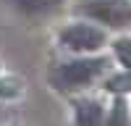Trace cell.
<instances>
[{
	"label": "cell",
	"instance_id": "obj_1",
	"mask_svg": "<svg viewBox=\"0 0 131 126\" xmlns=\"http://www.w3.org/2000/svg\"><path fill=\"white\" fill-rule=\"evenodd\" d=\"M107 71V58H76L58 63L50 71V84L58 92H76L94 84Z\"/></svg>",
	"mask_w": 131,
	"mask_h": 126
},
{
	"label": "cell",
	"instance_id": "obj_2",
	"mask_svg": "<svg viewBox=\"0 0 131 126\" xmlns=\"http://www.w3.org/2000/svg\"><path fill=\"white\" fill-rule=\"evenodd\" d=\"M73 10L107 29H123L131 24V0H79Z\"/></svg>",
	"mask_w": 131,
	"mask_h": 126
},
{
	"label": "cell",
	"instance_id": "obj_3",
	"mask_svg": "<svg viewBox=\"0 0 131 126\" xmlns=\"http://www.w3.org/2000/svg\"><path fill=\"white\" fill-rule=\"evenodd\" d=\"M60 45L71 52H97L100 47H105L107 34L102 26H94V24H86V21H73V24L63 26L60 29Z\"/></svg>",
	"mask_w": 131,
	"mask_h": 126
},
{
	"label": "cell",
	"instance_id": "obj_4",
	"mask_svg": "<svg viewBox=\"0 0 131 126\" xmlns=\"http://www.w3.org/2000/svg\"><path fill=\"white\" fill-rule=\"evenodd\" d=\"M105 105L94 97H84L73 102V126H102Z\"/></svg>",
	"mask_w": 131,
	"mask_h": 126
},
{
	"label": "cell",
	"instance_id": "obj_5",
	"mask_svg": "<svg viewBox=\"0 0 131 126\" xmlns=\"http://www.w3.org/2000/svg\"><path fill=\"white\" fill-rule=\"evenodd\" d=\"M8 3L24 16H47L52 10H58L66 0H8Z\"/></svg>",
	"mask_w": 131,
	"mask_h": 126
},
{
	"label": "cell",
	"instance_id": "obj_6",
	"mask_svg": "<svg viewBox=\"0 0 131 126\" xmlns=\"http://www.w3.org/2000/svg\"><path fill=\"white\" fill-rule=\"evenodd\" d=\"M128 110H131V105L126 102V97L118 94L113 100V105H110V110L105 113L102 126H128Z\"/></svg>",
	"mask_w": 131,
	"mask_h": 126
},
{
	"label": "cell",
	"instance_id": "obj_7",
	"mask_svg": "<svg viewBox=\"0 0 131 126\" xmlns=\"http://www.w3.org/2000/svg\"><path fill=\"white\" fill-rule=\"evenodd\" d=\"M105 89L113 94H128L131 92V71H121L105 79Z\"/></svg>",
	"mask_w": 131,
	"mask_h": 126
},
{
	"label": "cell",
	"instance_id": "obj_8",
	"mask_svg": "<svg viewBox=\"0 0 131 126\" xmlns=\"http://www.w3.org/2000/svg\"><path fill=\"white\" fill-rule=\"evenodd\" d=\"M113 52H115L118 63H121L126 71H131V39L128 37H118L113 42Z\"/></svg>",
	"mask_w": 131,
	"mask_h": 126
},
{
	"label": "cell",
	"instance_id": "obj_9",
	"mask_svg": "<svg viewBox=\"0 0 131 126\" xmlns=\"http://www.w3.org/2000/svg\"><path fill=\"white\" fill-rule=\"evenodd\" d=\"M21 94V81L13 76H0V97H18Z\"/></svg>",
	"mask_w": 131,
	"mask_h": 126
},
{
	"label": "cell",
	"instance_id": "obj_10",
	"mask_svg": "<svg viewBox=\"0 0 131 126\" xmlns=\"http://www.w3.org/2000/svg\"><path fill=\"white\" fill-rule=\"evenodd\" d=\"M128 126H131V110H128Z\"/></svg>",
	"mask_w": 131,
	"mask_h": 126
}]
</instances>
